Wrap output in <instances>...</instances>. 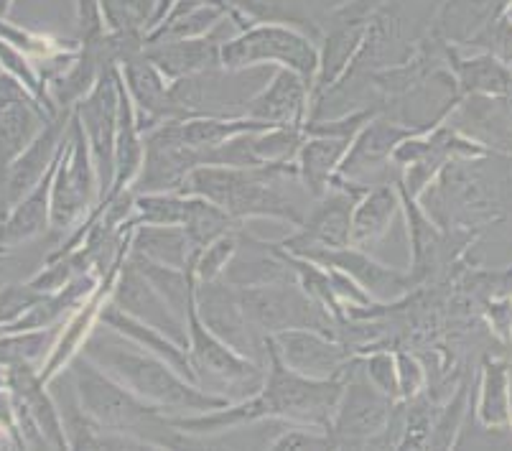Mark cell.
I'll list each match as a JSON object with an SVG mask.
<instances>
[{"label":"cell","instance_id":"f35d334b","mask_svg":"<svg viewBox=\"0 0 512 451\" xmlns=\"http://www.w3.org/2000/svg\"><path fill=\"white\" fill-rule=\"evenodd\" d=\"M400 401H413L428 390V370L421 357L408 350H395Z\"/></svg>","mask_w":512,"mask_h":451},{"label":"cell","instance_id":"ffe728a7","mask_svg":"<svg viewBox=\"0 0 512 451\" xmlns=\"http://www.w3.org/2000/svg\"><path fill=\"white\" fill-rule=\"evenodd\" d=\"M446 67L462 97H510L512 67L490 51L462 54V46L446 44Z\"/></svg>","mask_w":512,"mask_h":451},{"label":"cell","instance_id":"4dcf8cb0","mask_svg":"<svg viewBox=\"0 0 512 451\" xmlns=\"http://www.w3.org/2000/svg\"><path fill=\"white\" fill-rule=\"evenodd\" d=\"M227 16H230V11H225L220 6L194 8V11L181 13V16L158 23L156 29H151L146 34V44L161 39H194V36H204L217 29Z\"/></svg>","mask_w":512,"mask_h":451},{"label":"cell","instance_id":"b9f144b4","mask_svg":"<svg viewBox=\"0 0 512 451\" xmlns=\"http://www.w3.org/2000/svg\"><path fill=\"white\" fill-rule=\"evenodd\" d=\"M11 6H13V0H0V18L6 16L8 11H11Z\"/></svg>","mask_w":512,"mask_h":451},{"label":"cell","instance_id":"44dd1931","mask_svg":"<svg viewBox=\"0 0 512 451\" xmlns=\"http://www.w3.org/2000/svg\"><path fill=\"white\" fill-rule=\"evenodd\" d=\"M100 324L107 329H113V332H118L120 337L136 342L138 347H143V350L153 352V355H158L161 360H166L174 370H179L184 378L192 380V383L202 385L199 383L197 370H194L192 365V357H189V350H186L184 344L176 342V339H171L169 334L161 332V329L141 322V319H136V316L125 314V311L118 309L113 301H107L105 309H102Z\"/></svg>","mask_w":512,"mask_h":451},{"label":"cell","instance_id":"277c9868","mask_svg":"<svg viewBox=\"0 0 512 451\" xmlns=\"http://www.w3.org/2000/svg\"><path fill=\"white\" fill-rule=\"evenodd\" d=\"M390 429L398 431L400 441L403 401H393L367 380L355 352L344 373L337 411L329 423V439L334 449H385L393 446Z\"/></svg>","mask_w":512,"mask_h":451},{"label":"cell","instance_id":"484cf974","mask_svg":"<svg viewBox=\"0 0 512 451\" xmlns=\"http://www.w3.org/2000/svg\"><path fill=\"white\" fill-rule=\"evenodd\" d=\"M130 253L171 268H192L197 258L186 230L176 225H133Z\"/></svg>","mask_w":512,"mask_h":451},{"label":"cell","instance_id":"3957f363","mask_svg":"<svg viewBox=\"0 0 512 451\" xmlns=\"http://www.w3.org/2000/svg\"><path fill=\"white\" fill-rule=\"evenodd\" d=\"M286 181H299L296 164L258 166V169L202 164L186 176L181 194H192L217 204L242 225H248L250 220H273L296 230L304 222V215L283 192Z\"/></svg>","mask_w":512,"mask_h":451},{"label":"cell","instance_id":"d590c367","mask_svg":"<svg viewBox=\"0 0 512 451\" xmlns=\"http://www.w3.org/2000/svg\"><path fill=\"white\" fill-rule=\"evenodd\" d=\"M467 416V385L459 388V393L436 413L434 421V431H431V444L428 449L434 446V449H446V446L456 444V434L462 429V421Z\"/></svg>","mask_w":512,"mask_h":451},{"label":"cell","instance_id":"4316f807","mask_svg":"<svg viewBox=\"0 0 512 451\" xmlns=\"http://www.w3.org/2000/svg\"><path fill=\"white\" fill-rule=\"evenodd\" d=\"M227 6L240 31L253 23H283L314 36L316 41L321 39L319 23L304 6V0H227Z\"/></svg>","mask_w":512,"mask_h":451},{"label":"cell","instance_id":"f546056e","mask_svg":"<svg viewBox=\"0 0 512 451\" xmlns=\"http://www.w3.org/2000/svg\"><path fill=\"white\" fill-rule=\"evenodd\" d=\"M192 197V194H189ZM242 222H237L235 217H230L225 209H220L217 204L207 202L202 197H192V207H189V217L184 222V230L192 240L194 250H202L204 245H209L217 237L227 235V232L242 230Z\"/></svg>","mask_w":512,"mask_h":451},{"label":"cell","instance_id":"6da1fadb","mask_svg":"<svg viewBox=\"0 0 512 451\" xmlns=\"http://www.w3.org/2000/svg\"><path fill=\"white\" fill-rule=\"evenodd\" d=\"M82 355L90 357L100 370L125 385L130 393L161 408L166 416H189V413H204L232 403L225 395H217L192 383L166 360L107 327L105 332L95 329V334L87 339Z\"/></svg>","mask_w":512,"mask_h":451},{"label":"cell","instance_id":"d6a6232c","mask_svg":"<svg viewBox=\"0 0 512 451\" xmlns=\"http://www.w3.org/2000/svg\"><path fill=\"white\" fill-rule=\"evenodd\" d=\"M107 26L115 34H148L156 0H100Z\"/></svg>","mask_w":512,"mask_h":451},{"label":"cell","instance_id":"836d02e7","mask_svg":"<svg viewBox=\"0 0 512 451\" xmlns=\"http://www.w3.org/2000/svg\"><path fill=\"white\" fill-rule=\"evenodd\" d=\"M240 232L242 230L227 232V235L217 237V240H212V243L199 250L192 263V273L197 283L220 281L225 276L227 265L232 263L237 248H240Z\"/></svg>","mask_w":512,"mask_h":451},{"label":"cell","instance_id":"5b68a950","mask_svg":"<svg viewBox=\"0 0 512 451\" xmlns=\"http://www.w3.org/2000/svg\"><path fill=\"white\" fill-rule=\"evenodd\" d=\"M220 67L225 72L286 67L314 82L319 69V41L283 23H253L248 29L235 31L222 44Z\"/></svg>","mask_w":512,"mask_h":451},{"label":"cell","instance_id":"60d3db41","mask_svg":"<svg viewBox=\"0 0 512 451\" xmlns=\"http://www.w3.org/2000/svg\"><path fill=\"white\" fill-rule=\"evenodd\" d=\"M176 0H156V8H153V16H151V26H148V31L156 29L158 23L164 21L166 16L171 13V8H174Z\"/></svg>","mask_w":512,"mask_h":451},{"label":"cell","instance_id":"30bf717a","mask_svg":"<svg viewBox=\"0 0 512 451\" xmlns=\"http://www.w3.org/2000/svg\"><path fill=\"white\" fill-rule=\"evenodd\" d=\"M365 187L349 184L344 179H334L327 194L316 197V204L304 215L301 227L291 235L276 240L288 253H299L306 248H344L352 245V215L355 204L362 197Z\"/></svg>","mask_w":512,"mask_h":451},{"label":"cell","instance_id":"8fae6325","mask_svg":"<svg viewBox=\"0 0 512 451\" xmlns=\"http://www.w3.org/2000/svg\"><path fill=\"white\" fill-rule=\"evenodd\" d=\"M265 342L271 344V350L293 373L316 380L342 378L355 357V350H349L342 337L319 329H283L273 337H265Z\"/></svg>","mask_w":512,"mask_h":451},{"label":"cell","instance_id":"8d00e7d4","mask_svg":"<svg viewBox=\"0 0 512 451\" xmlns=\"http://www.w3.org/2000/svg\"><path fill=\"white\" fill-rule=\"evenodd\" d=\"M268 449H334L327 429H316L306 423L283 421V429L268 441Z\"/></svg>","mask_w":512,"mask_h":451},{"label":"cell","instance_id":"d6986e66","mask_svg":"<svg viewBox=\"0 0 512 451\" xmlns=\"http://www.w3.org/2000/svg\"><path fill=\"white\" fill-rule=\"evenodd\" d=\"M54 118L39 102L23 92L21 82L0 77V166H11L13 158L29 148L44 125Z\"/></svg>","mask_w":512,"mask_h":451},{"label":"cell","instance_id":"ab89813d","mask_svg":"<svg viewBox=\"0 0 512 451\" xmlns=\"http://www.w3.org/2000/svg\"><path fill=\"white\" fill-rule=\"evenodd\" d=\"M202 6H220V8H225V11H230V6H227V0H176L174 8H171V13L164 18V21L181 16V13L194 11V8H202ZM230 16H232V11H230ZM164 21H161V23H164Z\"/></svg>","mask_w":512,"mask_h":451},{"label":"cell","instance_id":"f6af8a7d","mask_svg":"<svg viewBox=\"0 0 512 451\" xmlns=\"http://www.w3.org/2000/svg\"><path fill=\"white\" fill-rule=\"evenodd\" d=\"M510 429H512V421H510Z\"/></svg>","mask_w":512,"mask_h":451},{"label":"cell","instance_id":"9a60e30c","mask_svg":"<svg viewBox=\"0 0 512 451\" xmlns=\"http://www.w3.org/2000/svg\"><path fill=\"white\" fill-rule=\"evenodd\" d=\"M314 108V95H311V79L293 69L278 67L273 69L271 79L260 87L255 95L248 97L242 115L253 118L258 123L271 125H306Z\"/></svg>","mask_w":512,"mask_h":451},{"label":"cell","instance_id":"7a4b0ae2","mask_svg":"<svg viewBox=\"0 0 512 451\" xmlns=\"http://www.w3.org/2000/svg\"><path fill=\"white\" fill-rule=\"evenodd\" d=\"M69 375H72V385L87 416L105 434L120 436L133 449H181V446H192L199 441L174 429L161 408L130 393L125 385L100 370L90 357H74L69 365Z\"/></svg>","mask_w":512,"mask_h":451},{"label":"cell","instance_id":"f1b7e54d","mask_svg":"<svg viewBox=\"0 0 512 451\" xmlns=\"http://www.w3.org/2000/svg\"><path fill=\"white\" fill-rule=\"evenodd\" d=\"M192 197L181 192H146L133 199L130 225H176L184 227Z\"/></svg>","mask_w":512,"mask_h":451},{"label":"cell","instance_id":"1f68e13d","mask_svg":"<svg viewBox=\"0 0 512 451\" xmlns=\"http://www.w3.org/2000/svg\"><path fill=\"white\" fill-rule=\"evenodd\" d=\"M57 334L59 329H21L18 334L0 342V362H6L11 367L31 365L46 350H54Z\"/></svg>","mask_w":512,"mask_h":451},{"label":"cell","instance_id":"ba28073f","mask_svg":"<svg viewBox=\"0 0 512 451\" xmlns=\"http://www.w3.org/2000/svg\"><path fill=\"white\" fill-rule=\"evenodd\" d=\"M418 130L421 128L400 123L393 115L377 113L352 138L347 153H344L342 166H339L337 179L365 189L375 187V184H385V181H398L390 179V171L398 174V169L393 166V153L400 143L413 136V133H418Z\"/></svg>","mask_w":512,"mask_h":451},{"label":"cell","instance_id":"cb8c5ba5","mask_svg":"<svg viewBox=\"0 0 512 451\" xmlns=\"http://www.w3.org/2000/svg\"><path fill=\"white\" fill-rule=\"evenodd\" d=\"M349 143H352V138L309 136L306 133V141L301 143L293 164H296L299 184H304V189L314 199L329 192V187L339 176V166H342Z\"/></svg>","mask_w":512,"mask_h":451},{"label":"cell","instance_id":"52a82bcc","mask_svg":"<svg viewBox=\"0 0 512 451\" xmlns=\"http://www.w3.org/2000/svg\"><path fill=\"white\" fill-rule=\"evenodd\" d=\"M242 309L248 316L250 327L258 337H273L283 329H319V332L337 334L339 322L332 311H327L319 301L311 299L296 281L268 283V286L237 288Z\"/></svg>","mask_w":512,"mask_h":451},{"label":"cell","instance_id":"4fadbf2b","mask_svg":"<svg viewBox=\"0 0 512 451\" xmlns=\"http://www.w3.org/2000/svg\"><path fill=\"white\" fill-rule=\"evenodd\" d=\"M293 255L344 271L365 288L375 304L388 306L393 301L406 299L413 288L421 286L411 271H400V268H393V265L380 263V260L372 258L370 250L355 248V245H344V248H306Z\"/></svg>","mask_w":512,"mask_h":451},{"label":"cell","instance_id":"e0dca14e","mask_svg":"<svg viewBox=\"0 0 512 451\" xmlns=\"http://www.w3.org/2000/svg\"><path fill=\"white\" fill-rule=\"evenodd\" d=\"M237 26L235 18L227 16L225 21L214 31L204 36H194V39H161L146 44V57L158 67V72L164 74L169 82L186 77H197V74L212 72L220 67V51L222 44L230 39L225 29ZM240 29V26H237Z\"/></svg>","mask_w":512,"mask_h":451},{"label":"cell","instance_id":"e575fe53","mask_svg":"<svg viewBox=\"0 0 512 451\" xmlns=\"http://www.w3.org/2000/svg\"><path fill=\"white\" fill-rule=\"evenodd\" d=\"M360 357L362 373L367 375L372 385L380 393H385L393 401H400V388H398V365H395V352L390 350H370V352H357Z\"/></svg>","mask_w":512,"mask_h":451},{"label":"cell","instance_id":"8992f818","mask_svg":"<svg viewBox=\"0 0 512 451\" xmlns=\"http://www.w3.org/2000/svg\"><path fill=\"white\" fill-rule=\"evenodd\" d=\"M100 174L85 130L72 110L67 138L59 153L54 179H51V227L59 232L72 230L82 217L92 215V207L100 204Z\"/></svg>","mask_w":512,"mask_h":451},{"label":"cell","instance_id":"7bdbcfd3","mask_svg":"<svg viewBox=\"0 0 512 451\" xmlns=\"http://www.w3.org/2000/svg\"><path fill=\"white\" fill-rule=\"evenodd\" d=\"M505 18H507V21H512V0H507V6H505Z\"/></svg>","mask_w":512,"mask_h":451},{"label":"cell","instance_id":"2e32d148","mask_svg":"<svg viewBox=\"0 0 512 451\" xmlns=\"http://www.w3.org/2000/svg\"><path fill=\"white\" fill-rule=\"evenodd\" d=\"M110 301L118 309H123L125 314L136 316L141 322L161 329V332L169 334L171 339H176V342L184 344L186 350H189V329H186V322L166 304L164 296L158 294L153 283L143 276L141 268L130 258H125L123 265H120Z\"/></svg>","mask_w":512,"mask_h":451},{"label":"cell","instance_id":"5bb4252c","mask_svg":"<svg viewBox=\"0 0 512 451\" xmlns=\"http://www.w3.org/2000/svg\"><path fill=\"white\" fill-rule=\"evenodd\" d=\"M194 306H197L199 319L209 332H214L222 342H227L232 350L240 355L253 357L265 362V339L255 334L250 327L245 309H242L240 291L227 281H207L194 286Z\"/></svg>","mask_w":512,"mask_h":451},{"label":"cell","instance_id":"83f0119b","mask_svg":"<svg viewBox=\"0 0 512 451\" xmlns=\"http://www.w3.org/2000/svg\"><path fill=\"white\" fill-rule=\"evenodd\" d=\"M57 161L51 164L44 179L26 197L18 199L16 209L0 227V243H21V240H29L51 225V179H54Z\"/></svg>","mask_w":512,"mask_h":451},{"label":"cell","instance_id":"d4e9b609","mask_svg":"<svg viewBox=\"0 0 512 451\" xmlns=\"http://www.w3.org/2000/svg\"><path fill=\"white\" fill-rule=\"evenodd\" d=\"M474 416L482 429H510L512 380L507 357H484L482 367H479Z\"/></svg>","mask_w":512,"mask_h":451},{"label":"cell","instance_id":"603a6c76","mask_svg":"<svg viewBox=\"0 0 512 451\" xmlns=\"http://www.w3.org/2000/svg\"><path fill=\"white\" fill-rule=\"evenodd\" d=\"M143 153H146V136H143L136 105H133V100H130L128 90H125L123 85V79H120L118 136H115V176L113 187L105 194V199H115L123 192H130L133 181L141 174ZM105 199H102V202H105Z\"/></svg>","mask_w":512,"mask_h":451},{"label":"cell","instance_id":"ac0fdd59","mask_svg":"<svg viewBox=\"0 0 512 451\" xmlns=\"http://www.w3.org/2000/svg\"><path fill=\"white\" fill-rule=\"evenodd\" d=\"M118 67L125 90L136 105L143 133L169 120H181L174 95H171V82L146 57V46L125 54Z\"/></svg>","mask_w":512,"mask_h":451},{"label":"cell","instance_id":"74e56055","mask_svg":"<svg viewBox=\"0 0 512 451\" xmlns=\"http://www.w3.org/2000/svg\"><path fill=\"white\" fill-rule=\"evenodd\" d=\"M464 46L479 51H490L495 54L500 62H505L507 67H512V21L502 18H492L484 29H479L472 39Z\"/></svg>","mask_w":512,"mask_h":451},{"label":"cell","instance_id":"ee69618b","mask_svg":"<svg viewBox=\"0 0 512 451\" xmlns=\"http://www.w3.org/2000/svg\"><path fill=\"white\" fill-rule=\"evenodd\" d=\"M510 380H512V339H510Z\"/></svg>","mask_w":512,"mask_h":451},{"label":"cell","instance_id":"7c38bea8","mask_svg":"<svg viewBox=\"0 0 512 451\" xmlns=\"http://www.w3.org/2000/svg\"><path fill=\"white\" fill-rule=\"evenodd\" d=\"M143 136H146L143 166L130 192H181L186 176L204 164V153L181 141L174 120L146 130Z\"/></svg>","mask_w":512,"mask_h":451},{"label":"cell","instance_id":"7402d4cb","mask_svg":"<svg viewBox=\"0 0 512 451\" xmlns=\"http://www.w3.org/2000/svg\"><path fill=\"white\" fill-rule=\"evenodd\" d=\"M403 212L398 181L375 184L362 192L352 215V245L362 250H372L393 227L395 217Z\"/></svg>","mask_w":512,"mask_h":451},{"label":"cell","instance_id":"9c48e42d","mask_svg":"<svg viewBox=\"0 0 512 451\" xmlns=\"http://www.w3.org/2000/svg\"><path fill=\"white\" fill-rule=\"evenodd\" d=\"M118 113H120V69L110 64L100 74L97 85L92 87L85 100L74 105L79 125L85 130L90 143L92 158H95L97 174H100V202L113 187L115 176V136H118Z\"/></svg>","mask_w":512,"mask_h":451}]
</instances>
